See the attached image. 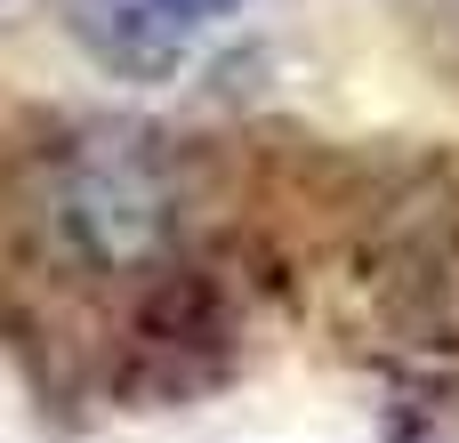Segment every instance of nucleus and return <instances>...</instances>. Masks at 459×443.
<instances>
[{
    "label": "nucleus",
    "mask_w": 459,
    "mask_h": 443,
    "mask_svg": "<svg viewBox=\"0 0 459 443\" xmlns=\"http://www.w3.org/2000/svg\"><path fill=\"white\" fill-rule=\"evenodd\" d=\"M65 8H73V32H81L113 73H129V81L178 73L186 40H194V24H186L169 0H65Z\"/></svg>",
    "instance_id": "nucleus-2"
},
{
    "label": "nucleus",
    "mask_w": 459,
    "mask_h": 443,
    "mask_svg": "<svg viewBox=\"0 0 459 443\" xmlns=\"http://www.w3.org/2000/svg\"><path fill=\"white\" fill-rule=\"evenodd\" d=\"M65 218L97 258H145L169 234V178L129 145H81L65 169Z\"/></svg>",
    "instance_id": "nucleus-1"
},
{
    "label": "nucleus",
    "mask_w": 459,
    "mask_h": 443,
    "mask_svg": "<svg viewBox=\"0 0 459 443\" xmlns=\"http://www.w3.org/2000/svg\"><path fill=\"white\" fill-rule=\"evenodd\" d=\"M186 24H202V16H226V8H242V0H169Z\"/></svg>",
    "instance_id": "nucleus-3"
}]
</instances>
